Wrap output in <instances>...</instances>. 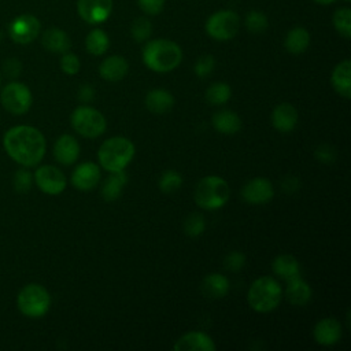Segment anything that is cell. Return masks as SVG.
<instances>
[{
    "label": "cell",
    "instance_id": "obj_1",
    "mask_svg": "<svg viewBox=\"0 0 351 351\" xmlns=\"http://www.w3.org/2000/svg\"><path fill=\"white\" fill-rule=\"evenodd\" d=\"M3 147L12 160L23 167H33L43 160L47 143L38 129L29 125H18L5 132Z\"/></svg>",
    "mask_w": 351,
    "mask_h": 351
},
{
    "label": "cell",
    "instance_id": "obj_2",
    "mask_svg": "<svg viewBox=\"0 0 351 351\" xmlns=\"http://www.w3.org/2000/svg\"><path fill=\"white\" fill-rule=\"evenodd\" d=\"M182 60L180 45L167 38H155L147 41L143 48L144 64L156 73H167L174 70Z\"/></svg>",
    "mask_w": 351,
    "mask_h": 351
},
{
    "label": "cell",
    "instance_id": "obj_3",
    "mask_svg": "<svg viewBox=\"0 0 351 351\" xmlns=\"http://www.w3.org/2000/svg\"><path fill=\"white\" fill-rule=\"evenodd\" d=\"M134 151V145L129 138L121 136L111 137L106 140L97 151L99 163L110 173L125 170L132 162Z\"/></svg>",
    "mask_w": 351,
    "mask_h": 351
},
{
    "label": "cell",
    "instance_id": "obj_4",
    "mask_svg": "<svg viewBox=\"0 0 351 351\" xmlns=\"http://www.w3.org/2000/svg\"><path fill=\"white\" fill-rule=\"evenodd\" d=\"M282 298L281 285L269 276L256 278L247 293L248 304L258 313H269L277 308Z\"/></svg>",
    "mask_w": 351,
    "mask_h": 351
},
{
    "label": "cell",
    "instance_id": "obj_5",
    "mask_svg": "<svg viewBox=\"0 0 351 351\" xmlns=\"http://www.w3.org/2000/svg\"><path fill=\"white\" fill-rule=\"evenodd\" d=\"M193 197L199 207L204 210H217L228 203L230 188L223 178L218 176H207L196 184Z\"/></svg>",
    "mask_w": 351,
    "mask_h": 351
},
{
    "label": "cell",
    "instance_id": "obj_6",
    "mask_svg": "<svg viewBox=\"0 0 351 351\" xmlns=\"http://www.w3.org/2000/svg\"><path fill=\"white\" fill-rule=\"evenodd\" d=\"M16 306L23 315L29 318H40L49 310L51 296L43 285L27 284L19 291Z\"/></svg>",
    "mask_w": 351,
    "mask_h": 351
},
{
    "label": "cell",
    "instance_id": "obj_7",
    "mask_svg": "<svg viewBox=\"0 0 351 351\" xmlns=\"http://www.w3.org/2000/svg\"><path fill=\"white\" fill-rule=\"evenodd\" d=\"M70 122L78 134L88 138L99 137L106 130V119L103 114L89 106L77 107L70 117Z\"/></svg>",
    "mask_w": 351,
    "mask_h": 351
},
{
    "label": "cell",
    "instance_id": "obj_8",
    "mask_svg": "<svg viewBox=\"0 0 351 351\" xmlns=\"http://www.w3.org/2000/svg\"><path fill=\"white\" fill-rule=\"evenodd\" d=\"M206 33L217 41L232 40L240 29V18L234 11L221 10L211 14L204 25Z\"/></svg>",
    "mask_w": 351,
    "mask_h": 351
},
{
    "label": "cell",
    "instance_id": "obj_9",
    "mask_svg": "<svg viewBox=\"0 0 351 351\" xmlns=\"http://www.w3.org/2000/svg\"><path fill=\"white\" fill-rule=\"evenodd\" d=\"M0 101L5 111L14 115H22L30 110L33 95L25 84L11 81L3 86L0 92Z\"/></svg>",
    "mask_w": 351,
    "mask_h": 351
},
{
    "label": "cell",
    "instance_id": "obj_10",
    "mask_svg": "<svg viewBox=\"0 0 351 351\" xmlns=\"http://www.w3.org/2000/svg\"><path fill=\"white\" fill-rule=\"evenodd\" d=\"M41 30V23L37 16L32 14H21L15 16L10 26H8V34L11 40L16 44L26 45L34 41Z\"/></svg>",
    "mask_w": 351,
    "mask_h": 351
},
{
    "label": "cell",
    "instance_id": "obj_11",
    "mask_svg": "<svg viewBox=\"0 0 351 351\" xmlns=\"http://www.w3.org/2000/svg\"><path fill=\"white\" fill-rule=\"evenodd\" d=\"M33 181L36 182L38 189L47 195H59L66 188L64 174L60 171V169L51 165L40 166L34 171Z\"/></svg>",
    "mask_w": 351,
    "mask_h": 351
},
{
    "label": "cell",
    "instance_id": "obj_12",
    "mask_svg": "<svg viewBox=\"0 0 351 351\" xmlns=\"http://www.w3.org/2000/svg\"><path fill=\"white\" fill-rule=\"evenodd\" d=\"M77 11L82 21L89 25L106 22L112 12V0H78Z\"/></svg>",
    "mask_w": 351,
    "mask_h": 351
},
{
    "label": "cell",
    "instance_id": "obj_13",
    "mask_svg": "<svg viewBox=\"0 0 351 351\" xmlns=\"http://www.w3.org/2000/svg\"><path fill=\"white\" fill-rule=\"evenodd\" d=\"M274 195L273 184L263 177L250 180L241 191L243 199L250 204H263L271 200Z\"/></svg>",
    "mask_w": 351,
    "mask_h": 351
},
{
    "label": "cell",
    "instance_id": "obj_14",
    "mask_svg": "<svg viewBox=\"0 0 351 351\" xmlns=\"http://www.w3.org/2000/svg\"><path fill=\"white\" fill-rule=\"evenodd\" d=\"M100 180V169L93 162L78 165L71 174V184L80 191L93 189Z\"/></svg>",
    "mask_w": 351,
    "mask_h": 351
},
{
    "label": "cell",
    "instance_id": "obj_15",
    "mask_svg": "<svg viewBox=\"0 0 351 351\" xmlns=\"http://www.w3.org/2000/svg\"><path fill=\"white\" fill-rule=\"evenodd\" d=\"M174 351H214L213 339L203 332H188L173 346Z\"/></svg>",
    "mask_w": 351,
    "mask_h": 351
},
{
    "label": "cell",
    "instance_id": "obj_16",
    "mask_svg": "<svg viewBox=\"0 0 351 351\" xmlns=\"http://www.w3.org/2000/svg\"><path fill=\"white\" fill-rule=\"evenodd\" d=\"M313 336L321 346H333L341 337V325L335 318H324L315 324Z\"/></svg>",
    "mask_w": 351,
    "mask_h": 351
},
{
    "label": "cell",
    "instance_id": "obj_17",
    "mask_svg": "<svg viewBox=\"0 0 351 351\" xmlns=\"http://www.w3.org/2000/svg\"><path fill=\"white\" fill-rule=\"evenodd\" d=\"M53 156L60 165H73L80 156V144L71 134H62L53 145Z\"/></svg>",
    "mask_w": 351,
    "mask_h": 351
},
{
    "label": "cell",
    "instance_id": "obj_18",
    "mask_svg": "<svg viewBox=\"0 0 351 351\" xmlns=\"http://www.w3.org/2000/svg\"><path fill=\"white\" fill-rule=\"evenodd\" d=\"M128 70H129V64L126 59L119 55H112L106 58L99 66V74L101 75L103 80L110 82L121 81L128 74Z\"/></svg>",
    "mask_w": 351,
    "mask_h": 351
},
{
    "label": "cell",
    "instance_id": "obj_19",
    "mask_svg": "<svg viewBox=\"0 0 351 351\" xmlns=\"http://www.w3.org/2000/svg\"><path fill=\"white\" fill-rule=\"evenodd\" d=\"M271 123L273 126L282 133H288L293 130L298 123V111L289 103L278 104L271 112Z\"/></svg>",
    "mask_w": 351,
    "mask_h": 351
},
{
    "label": "cell",
    "instance_id": "obj_20",
    "mask_svg": "<svg viewBox=\"0 0 351 351\" xmlns=\"http://www.w3.org/2000/svg\"><path fill=\"white\" fill-rule=\"evenodd\" d=\"M43 47L53 53H64L71 47L69 34L59 27H49L41 36Z\"/></svg>",
    "mask_w": 351,
    "mask_h": 351
},
{
    "label": "cell",
    "instance_id": "obj_21",
    "mask_svg": "<svg viewBox=\"0 0 351 351\" xmlns=\"http://www.w3.org/2000/svg\"><path fill=\"white\" fill-rule=\"evenodd\" d=\"M332 86L344 99L351 97V62L348 59L336 64L330 77Z\"/></svg>",
    "mask_w": 351,
    "mask_h": 351
},
{
    "label": "cell",
    "instance_id": "obj_22",
    "mask_svg": "<svg viewBox=\"0 0 351 351\" xmlns=\"http://www.w3.org/2000/svg\"><path fill=\"white\" fill-rule=\"evenodd\" d=\"M287 282H288V285L285 289V295H287L288 302L291 304L299 306V307L306 306L310 302L311 293H313L310 285L302 277L292 278Z\"/></svg>",
    "mask_w": 351,
    "mask_h": 351
},
{
    "label": "cell",
    "instance_id": "obj_23",
    "mask_svg": "<svg viewBox=\"0 0 351 351\" xmlns=\"http://www.w3.org/2000/svg\"><path fill=\"white\" fill-rule=\"evenodd\" d=\"M229 280L218 273H211L206 276L202 281V292L210 299H221L229 292Z\"/></svg>",
    "mask_w": 351,
    "mask_h": 351
},
{
    "label": "cell",
    "instance_id": "obj_24",
    "mask_svg": "<svg viewBox=\"0 0 351 351\" xmlns=\"http://www.w3.org/2000/svg\"><path fill=\"white\" fill-rule=\"evenodd\" d=\"M271 269L280 278L287 280V281L300 277V263L295 256H292L289 254L278 255L273 261Z\"/></svg>",
    "mask_w": 351,
    "mask_h": 351
},
{
    "label": "cell",
    "instance_id": "obj_25",
    "mask_svg": "<svg viewBox=\"0 0 351 351\" xmlns=\"http://www.w3.org/2000/svg\"><path fill=\"white\" fill-rule=\"evenodd\" d=\"M145 106L154 114H165L174 106V97L165 89H152L145 96Z\"/></svg>",
    "mask_w": 351,
    "mask_h": 351
},
{
    "label": "cell",
    "instance_id": "obj_26",
    "mask_svg": "<svg viewBox=\"0 0 351 351\" xmlns=\"http://www.w3.org/2000/svg\"><path fill=\"white\" fill-rule=\"evenodd\" d=\"M308 45H310V33L302 26L292 27L287 33L284 40L285 49L292 55L303 53L308 48Z\"/></svg>",
    "mask_w": 351,
    "mask_h": 351
},
{
    "label": "cell",
    "instance_id": "obj_27",
    "mask_svg": "<svg viewBox=\"0 0 351 351\" xmlns=\"http://www.w3.org/2000/svg\"><path fill=\"white\" fill-rule=\"evenodd\" d=\"M213 126L222 134H234L241 129V119L236 112L230 110H222L214 114Z\"/></svg>",
    "mask_w": 351,
    "mask_h": 351
},
{
    "label": "cell",
    "instance_id": "obj_28",
    "mask_svg": "<svg viewBox=\"0 0 351 351\" xmlns=\"http://www.w3.org/2000/svg\"><path fill=\"white\" fill-rule=\"evenodd\" d=\"M128 181V176L125 173V170H121V171H112L103 182V186H101V196L104 197L106 202H114L117 200L121 193H122V189L125 186Z\"/></svg>",
    "mask_w": 351,
    "mask_h": 351
},
{
    "label": "cell",
    "instance_id": "obj_29",
    "mask_svg": "<svg viewBox=\"0 0 351 351\" xmlns=\"http://www.w3.org/2000/svg\"><path fill=\"white\" fill-rule=\"evenodd\" d=\"M110 47V38L107 33L101 29H93L88 33L85 38V48L93 56H100L107 52Z\"/></svg>",
    "mask_w": 351,
    "mask_h": 351
},
{
    "label": "cell",
    "instance_id": "obj_30",
    "mask_svg": "<svg viewBox=\"0 0 351 351\" xmlns=\"http://www.w3.org/2000/svg\"><path fill=\"white\" fill-rule=\"evenodd\" d=\"M332 21L336 32L341 37L348 40L351 37V10L348 7L337 8L333 14Z\"/></svg>",
    "mask_w": 351,
    "mask_h": 351
},
{
    "label": "cell",
    "instance_id": "obj_31",
    "mask_svg": "<svg viewBox=\"0 0 351 351\" xmlns=\"http://www.w3.org/2000/svg\"><path fill=\"white\" fill-rule=\"evenodd\" d=\"M230 95H232V89L225 82H214L206 90L207 101L210 104H214V106L225 104L230 99Z\"/></svg>",
    "mask_w": 351,
    "mask_h": 351
},
{
    "label": "cell",
    "instance_id": "obj_32",
    "mask_svg": "<svg viewBox=\"0 0 351 351\" xmlns=\"http://www.w3.org/2000/svg\"><path fill=\"white\" fill-rule=\"evenodd\" d=\"M244 25L250 33L261 34V33L266 32V29L269 27V21H267L266 14H263L262 11H258V10H252L250 12H247Z\"/></svg>",
    "mask_w": 351,
    "mask_h": 351
},
{
    "label": "cell",
    "instance_id": "obj_33",
    "mask_svg": "<svg viewBox=\"0 0 351 351\" xmlns=\"http://www.w3.org/2000/svg\"><path fill=\"white\" fill-rule=\"evenodd\" d=\"M130 34L137 43L148 41L152 34V23L147 16H137L130 25Z\"/></svg>",
    "mask_w": 351,
    "mask_h": 351
},
{
    "label": "cell",
    "instance_id": "obj_34",
    "mask_svg": "<svg viewBox=\"0 0 351 351\" xmlns=\"http://www.w3.org/2000/svg\"><path fill=\"white\" fill-rule=\"evenodd\" d=\"M182 185V177L176 170H166L162 173L159 178V189L165 193L176 192Z\"/></svg>",
    "mask_w": 351,
    "mask_h": 351
},
{
    "label": "cell",
    "instance_id": "obj_35",
    "mask_svg": "<svg viewBox=\"0 0 351 351\" xmlns=\"http://www.w3.org/2000/svg\"><path fill=\"white\" fill-rule=\"evenodd\" d=\"M204 229H206V221L202 214L193 213L188 215L186 219L184 221V232L191 237L200 236L204 232Z\"/></svg>",
    "mask_w": 351,
    "mask_h": 351
},
{
    "label": "cell",
    "instance_id": "obj_36",
    "mask_svg": "<svg viewBox=\"0 0 351 351\" xmlns=\"http://www.w3.org/2000/svg\"><path fill=\"white\" fill-rule=\"evenodd\" d=\"M80 67H81V63H80V59L77 55L71 53V52H64L62 53V58H60V69L64 74L67 75H74L80 71Z\"/></svg>",
    "mask_w": 351,
    "mask_h": 351
},
{
    "label": "cell",
    "instance_id": "obj_37",
    "mask_svg": "<svg viewBox=\"0 0 351 351\" xmlns=\"http://www.w3.org/2000/svg\"><path fill=\"white\" fill-rule=\"evenodd\" d=\"M215 67V59L211 56V55H202L196 63H195V67H193V71L197 77L200 78H204L207 77L208 74H211V71L214 70Z\"/></svg>",
    "mask_w": 351,
    "mask_h": 351
},
{
    "label": "cell",
    "instance_id": "obj_38",
    "mask_svg": "<svg viewBox=\"0 0 351 351\" xmlns=\"http://www.w3.org/2000/svg\"><path fill=\"white\" fill-rule=\"evenodd\" d=\"M33 184V174L25 169L16 170L14 174V186L18 192H27Z\"/></svg>",
    "mask_w": 351,
    "mask_h": 351
},
{
    "label": "cell",
    "instance_id": "obj_39",
    "mask_svg": "<svg viewBox=\"0 0 351 351\" xmlns=\"http://www.w3.org/2000/svg\"><path fill=\"white\" fill-rule=\"evenodd\" d=\"M244 263H245V256L240 251L229 252L223 261L225 269L229 271H239L240 269H243Z\"/></svg>",
    "mask_w": 351,
    "mask_h": 351
},
{
    "label": "cell",
    "instance_id": "obj_40",
    "mask_svg": "<svg viewBox=\"0 0 351 351\" xmlns=\"http://www.w3.org/2000/svg\"><path fill=\"white\" fill-rule=\"evenodd\" d=\"M137 4L145 15H158L165 7V0H137Z\"/></svg>",
    "mask_w": 351,
    "mask_h": 351
},
{
    "label": "cell",
    "instance_id": "obj_41",
    "mask_svg": "<svg viewBox=\"0 0 351 351\" xmlns=\"http://www.w3.org/2000/svg\"><path fill=\"white\" fill-rule=\"evenodd\" d=\"M21 71H22V63L16 58H10L3 63V74L10 80L18 78Z\"/></svg>",
    "mask_w": 351,
    "mask_h": 351
},
{
    "label": "cell",
    "instance_id": "obj_42",
    "mask_svg": "<svg viewBox=\"0 0 351 351\" xmlns=\"http://www.w3.org/2000/svg\"><path fill=\"white\" fill-rule=\"evenodd\" d=\"M315 158L322 162V163H332L336 159V151L332 145L329 144H321L317 149H315Z\"/></svg>",
    "mask_w": 351,
    "mask_h": 351
},
{
    "label": "cell",
    "instance_id": "obj_43",
    "mask_svg": "<svg viewBox=\"0 0 351 351\" xmlns=\"http://www.w3.org/2000/svg\"><path fill=\"white\" fill-rule=\"evenodd\" d=\"M78 97L82 103L92 101L95 97V89L90 85H82L78 90Z\"/></svg>",
    "mask_w": 351,
    "mask_h": 351
},
{
    "label": "cell",
    "instance_id": "obj_44",
    "mask_svg": "<svg viewBox=\"0 0 351 351\" xmlns=\"http://www.w3.org/2000/svg\"><path fill=\"white\" fill-rule=\"evenodd\" d=\"M313 1H315L317 4H321V5H328V4L335 3L336 0H313Z\"/></svg>",
    "mask_w": 351,
    "mask_h": 351
},
{
    "label": "cell",
    "instance_id": "obj_45",
    "mask_svg": "<svg viewBox=\"0 0 351 351\" xmlns=\"http://www.w3.org/2000/svg\"><path fill=\"white\" fill-rule=\"evenodd\" d=\"M1 38H3V33L0 32V41H1Z\"/></svg>",
    "mask_w": 351,
    "mask_h": 351
},
{
    "label": "cell",
    "instance_id": "obj_46",
    "mask_svg": "<svg viewBox=\"0 0 351 351\" xmlns=\"http://www.w3.org/2000/svg\"><path fill=\"white\" fill-rule=\"evenodd\" d=\"M0 85H1V74H0Z\"/></svg>",
    "mask_w": 351,
    "mask_h": 351
},
{
    "label": "cell",
    "instance_id": "obj_47",
    "mask_svg": "<svg viewBox=\"0 0 351 351\" xmlns=\"http://www.w3.org/2000/svg\"><path fill=\"white\" fill-rule=\"evenodd\" d=\"M344 1H346V3H348V1H350V0H344Z\"/></svg>",
    "mask_w": 351,
    "mask_h": 351
}]
</instances>
